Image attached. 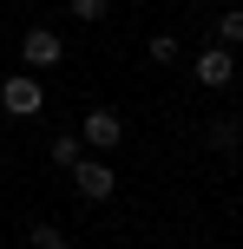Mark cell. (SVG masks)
<instances>
[{
  "label": "cell",
  "mask_w": 243,
  "mask_h": 249,
  "mask_svg": "<svg viewBox=\"0 0 243 249\" xmlns=\"http://www.w3.org/2000/svg\"><path fill=\"white\" fill-rule=\"evenodd\" d=\"M0 112H13V118H39V112H46V86H39V72H13L7 86H0Z\"/></svg>",
  "instance_id": "6da1fadb"
},
{
  "label": "cell",
  "mask_w": 243,
  "mask_h": 249,
  "mask_svg": "<svg viewBox=\"0 0 243 249\" xmlns=\"http://www.w3.org/2000/svg\"><path fill=\"white\" fill-rule=\"evenodd\" d=\"M79 144H86V151H118V144H125V118H118L112 105H92V112H86V131H79Z\"/></svg>",
  "instance_id": "7a4b0ae2"
},
{
  "label": "cell",
  "mask_w": 243,
  "mask_h": 249,
  "mask_svg": "<svg viewBox=\"0 0 243 249\" xmlns=\"http://www.w3.org/2000/svg\"><path fill=\"white\" fill-rule=\"evenodd\" d=\"M73 190H79L86 203H105V197L118 190V177H112V164H99V158H79V164H73Z\"/></svg>",
  "instance_id": "3957f363"
},
{
  "label": "cell",
  "mask_w": 243,
  "mask_h": 249,
  "mask_svg": "<svg viewBox=\"0 0 243 249\" xmlns=\"http://www.w3.org/2000/svg\"><path fill=\"white\" fill-rule=\"evenodd\" d=\"M59 33H46V26H33V33L20 39V59H26V72H46V66H59Z\"/></svg>",
  "instance_id": "277c9868"
},
{
  "label": "cell",
  "mask_w": 243,
  "mask_h": 249,
  "mask_svg": "<svg viewBox=\"0 0 243 249\" xmlns=\"http://www.w3.org/2000/svg\"><path fill=\"white\" fill-rule=\"evenodd\" d=\"M197 86H230V72H237V59H230V46H204L197 53Z\"/></svg>",
  "instance_id": "5b68a950"
},
{
  "label": "cell",
  "mask_w": 243,
  "mask_h": 249,
  "mask_svg": "<svg viewBox=\"0 0 243 249\" xmlns=\"http://www.w3.org/2000/svg\"><path fill=\"white\" fill-rule=\"evenodd\" d=\"M237 138H243V124H237V118H210V124H204V144L217 151V158H230Z\"/></svg>",
  "instance_id": "8992f818"
},
{
  "label": "cell",
  "mask_w": 243,
  "mask_h": 249,
  "mask_svg": "<svg viewBox=\"0 0 243 249\" xmlns=\"http://www.w3.org/2000/svg\"><path fill=\"white\" fill-rule=\"evenodd\" d=\"M46 151H53V164H59V171H73V164L86 158V144H79V131H59V138H53Z\"/></svg>",
  "instance_id": "52a82bcc"
},
{
  "label": "cell",
  "mask_w": 243,
  "mask_h": 249,
  "mask_svg": "<svg viewBox=\"0 0 243 249\" xmlns=\"http://www.w3.org/2000/svg\"><path fill=\"white\" fill-rule=\"evenodd\" d=\"M26 249H73V243H66L59 223H33V230H26Z\"/></svg>",
  "instance_id": "ba28073f"
},
{
  "label": "cell",
  "mask_w": 243,
  "mask_h": 249,
  "mask_svg": "<svg viewBox=\"0 0 243 249\" xmlns=\"http://www.w3.org/2000/svg\"><path fill=\"white\" fill-rule=\"evenodd\" d=\"M217 46H243V7H230V13H217Z\"/></svg>",
  "instance_id": "9c48e42d"
},
{
  "label": "cell",
  "mask_w": 243,
  "mask_h": 249,
  "mask_svg": "<svg viewBox=\"0 0 243 249\" xmlns=\"http://www.w3.org/2000/svg\"><path fill=\"white\" fill-rule=\"evenodd\" d=\"M145 53H151L158 66H171V59H178V33H151V39H145Z\"/></svg>",
  "instance_id": "30bf717a"
},
{
  "label": "cell",
  "mask_w": 243,
  "mask_h": 249,
  "mask_svg": "<svg viewBox=\"0 0 243 249\" xmlns=\"http://www.w3.org/2000/svg\"><path fill=\"white\" fill-rule=\"evenodd\" d=\"M66 7H73V20H105L112 0H66Z\"/></svg>",
  "instance_id": "8fae6325"
}]
</instances>
